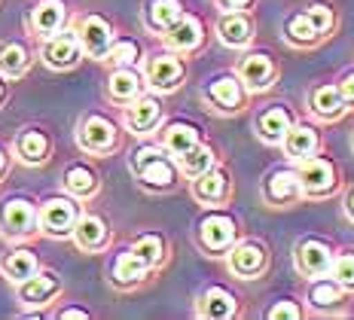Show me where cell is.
<instances>
[{
	"label": "cell",
	"instance_id": "obj_30",
	"mask_svg": "<svg viewBox=\"0 0 354 320\" xmlns=\"http://www.w3.org/2000/svg\"><path fill=\"white\" fill-rule=\"evenodd\" d=\"M49 150H53V144L40 129H25L16 138V156L25 165H43L49 159Z\"/></svg>",
	"mask_w": 354,
	"mask_h": 320
},
{
	"label": "cell",
	"instance_id": "obj_25",
	"mask_svg": "<svg viewBox=\"0 0 354 320\" xmlns=\"http://www.w3.org/2000/svg\"><path fill=\"white\" fill-rule=\"evenodd\" d=\"M150 272L153 269L144 263L141 256H135L131 250H125L113 259V265H110V281H113V287L129 290V287H138L141 281L150 278Z\"/></svg>",
	"mask_w": 354,
	"mask_h": 320
},
{
	"label": "cell",
	"instance_id": "obj_18",
	"mask_svg": "<svg viewBox=\"0 0 354 320\" xmlns=\"http://www.w3.org/2000/svg\"><path fill=\"white\" fill-rule=\"evenodd\" d=\"M193 198L196 202H202V205H223L226 198H230V192H232V180H230V174H226V168H220V165H214L208 168L205 174H198L193 177Z\"/></svg>",
	"mask_w": 354,
	"mask_h": 320
},
{
	"label": "cell",
	"instance_id": "obj_23",
	"mask_svg": "<svg viewBox=\"0 0 354 320\" xmlns=\"http://www.w3.org/2000/svg\"><path fill=\"white\" fill-rule=\"evenodd\" d=\"M308 110H312L321 122H336V119H342L348 113L342 95H339V86H330V83L312 88V95H308Z\"/></svg>",
	"mask_w": 354,
	"mask_h": 320
},
{
	"label": "cell",
	"instance_id": "obj_27",
	"mask_svg": "<svg viewBox=\"0 0 354 320\" xmlns=\"http://www.w3.org/2000/svg\"><path fill=\"white\" fill-rule=\"evenodd\" d=\"M284 40L290 43V46H297V49H315V46H321V43H324V37L318 34L315 21L308 19V12L299 10V12H290V16H287V21H284Z\"/></svg>",
	"mask_w": 354,
	"mask_h": 320
},
{
	"label": "cell",
	"instance_id": "obj_26",
	"mask_svg": "<svg viewBox=\"0 0 354 320\" xmlns=\"http://www.w3.org/2000/svg\"><path fill=\"white\" fill-rule=\"evenodd\" d=\"M62 290V281H58L55 272H40L37 269V274H31L28 281H21L19 284V299L25 305H46L53 296Z\"/></svg>",
	"mask_w": 354,
	"mask_h": 320
},
{
	"label": "cell",
	"instance_id": "obj_1",
	"mask_svg": "<svg viewBox=\"0 0 354 320\" xmlns=\"http://www.w3.org/2000/svg\"><path fill=\"white\" fill-rule=\"evenodd\" d=\"M297 177H299L302 198H330V196H336L339 186H342L339 165L330 159V156H321V153L299 159Z\"/></svg>",
	"mask_w": 354,
	"mask_h": 320
},
{
	"label": "cell",
	"instance_id": "obj_33",
	"mask_svg": "<svg viewBox=\"0 0 354 320\" xmlns=\"http://www.w3.org/2000/svg\"><path fill=\"white\" fill-rule=\"evenodd\" d=\"M183 12H187L183 10V0H150L144 19H147V28H150V31L165 34Z\"/></svg>",
	"mask_w": 354,
	"mask_h": 320
},
{
	"label": "cell",
	"instance_id": "obj_17",
	"mask_svg": "<svg viewBox=\"0 0 354 320\" xmlns=\"http://www.w3.org/2000/svg\"><path fill=\"white\" fill-rule=\"evenodd\" d=\"M162 119V101L156 95H138L135 101L125 104V125L131 135H150Z\"/></svg>",
	"mask_w": 354,
	"mask_h": 320
},
{
	"label": "cell",
	"instance_id": "obj_15",
	"mask_svg": "<svg viewBox=\"0 0 354 320\" xmlns=\"http://www.w3.org/2000/svg\"><path fill=\"white\" fill-rule=\"evenodd\" d=\"M0 226H3L6 238H28L37 229V207L28 198H10L0 207Z\"/></svg>",
	"mask_w": 354,
	"mask_h": 320
},
{
	"label": "cell",
	"instance_id": "obj_32",
	"mask_svg": "<svg viewBox=\"0 0 354 320\" xmlns=\"http://www.w3.org/2000/svg\"><path fill=\"white\" fill-rule=\"evenodd\" d=\"M198 140H202V131H198L193 122H168L165 129H162V147L168 150V156L187 153Z\"/></svg>",
	"mask_w": 354,
	"mask_h": 320
},
{
	"label": "cell",
	"instance_id": "obj_31",
	"mask_svg": "<svg viewBox=\"0 0 354 320\" xmlns=\"http://www.w3.org/2000/svg\"><path fill=\"white\" fill-rule=\"evenodd\" d=\"M177 159V168H180V174H187L189 180L198 174H205L208 168L217 165V150H214L211 144H202L198 140L196 147H189L187 153H180V156H174Z\"/></svg>",
	"mask_w": 354,
	"mask_h": 320
},
{
	"label": "cell",
	"instance_id": "obj_2",
	"mask_svg": "<svg viewBox=\"0 0 354 320\" xmlns=\"http://www.w3.org/2000/svg\"><path fill=\"white\" fill-rule=\"evenodd\" d=\"M131 168H135L138 180H141L147 189H171L180 177V168L177 162L168 159V150L165 147H156V144H147V147H138L135 156H131Z\"/></svg>",
	"mask_w": 354,
	"mask_h": 320
},
{
	"label": "cell",
	"instance_id": "obj_10",
	"mask_svg": "<svg viewBox=\"0 0 354 320\" xmlns=\"http://www.w3.org/2000/svg\"><path fill=\"white\" fill-rule=\"evenodd\" d=\"M80 220V205L71 198H46L37 211V226L53 238H68Z\"/></svg>",
	"mask_w": 354,
	"mask_h": 320
},
{
	"label": "cell",
	"instance_id": "obj_35",
	"mask_svg": "<svg viewBox=\"0 0 354 320\" xmlns=\"http://www.w3.org/2000/svg\"><path fill=\"white\" fill-rule=\"evenodd\" d=\"M40 269V263H37V253L28 250V247H19L12 253H6V259L0 263V272L6 274V278L12 281V284H21V281H28L31 274H37Z\"/></svg>",
	"mask_w": 354,
	"mask_h": 320
},
{
	"label": "cell",
	"instance_id": "obj_41",
	"mask_svg": "<svg viewBox=\"0 0 354 320\" xmlns=\"http://www.w3.org/2000/svg\"><path fill=\"white\" fill-rule=\"evenodd\" d=\"M266 317L269 320H302V308H299V302H293V299H278L266 311Z\"/></svg>",
	"mask_w": 354,
	"mask_h": 320
},
{
	"label": "cell",
	"instance_id": "obj_22",
	"mask_svg": "<svg viewBox=\"0 0 354 320\" xmlns=\"http://www.w3.org/2000/svg\"><path fill=\"white\" fill-rule=\"evenodd\" d=\"M196 311H198V317H208V320H230L239 314V299L226 287H208L198 296Z\"/></svg>",
	"mask_w": 354,
	"mask_h": 320
},
{
	"label": "cell",
	"instance_id": "obj_20",
	"mask_svg": "<svg viewBox=\"0 0 354 320\" xmlns=\"http://www.w3.org/2000/svg\"><path fill=\"white\" fill-rule=\"evenodd\" d=\"M254 19L248 16L245 10L239 12H223V16L217 19V37L223 46L230 49H245L250 46V40H254Z\"/></svg>",
	"mask_w": 354,
	"mask_h": 320
},
{
	"label": "cell",
	"instance_id": "obj_4",
	"mask_svg": "<svg viewBox=\"0 0 354 320\" xmlns=\"http://www.w3.org/2000/svg\"><path fill=\"white\" fill-rule=\"evenodd\" d=\"M205 101H208L217 113L235 116L248 107L250 92L239 79V73H220V77H214L208 83V88H205Z\"/></svg>",
	"mask_w": 354,
	"mask_h": 320
},
{
	"label": "cell",
	"instance_id": "obj_6",
	"mask_svg": "<svg viewBox=\"0 0 354 320\" xmlns=\"http://www.w3.org/2000/svg\"><path fill=\"white\" fill-rule=\"evenodd\" d=\"M226 256H230V272L235 278H260L266 272V265H269V247L260 241V238H241V241H235L230 250H226Z\"/></svg>",
	"mask_w": 354,
	"mask_h": 320
},
{
	"label": "cell",
	"instance_id": "obj_8",
	"mask_svg": "<svg viewBox=\"0 0 354 320\" xmlns=\"http://www.w3.org/2000/svg\"><path fill=\"white\" fill-rule=\"evenodd\" d=\"M144 77H147V86H150L153 92H174V88L183 83V77H187V64H183L180 55L171 49L156 52V55L147 58Z\"/></svg>",
	"mask_w": 354,
	"mask_h": 320
},
{
	"label": "cell",
	"instance_id": "obj_19",
	"mask_svg": "<svg viewBox=\"0 0 354 320\" xmlns=\"http://www.w3.org/2000/svg\"><path fill=\"white\" fill-rule=\"evenodd\" d=\"M202 40H205L202 21H198L196 16H189V12H183V16L165 31V46L171 52H177V55H189V52H196L198 46H202Z\"/></svg>",
	"mask_w": 354,
	"mask_h": 320
},
{
	"label": "cell",
	"instance_id": "obj_29",
	"mask_svg": "<svg viewBox=\"0 0 354 320\" xmlns=\"http://www.w3.org/2000/svg\"><path fill=\"white\" fill-rule=\"evenodd\" d=\"M141 88H144V83H141V77H138V70L116 68L107 79V98L113 104H120V107H125L129 101H135L138 95H141Z\"/></svg>",
	"mask_w": 354,
	"mask_h": 320
},
{
	"label": "cell",
	"instance_id": "obj_7",
	"mask_svg": "<svg viewBox=\"0 0 354 320\" xmlns=\"http://www.w3.org/2000/svg\"><path fill=\"white\" fill-rule=\"evenodd\" d=\"M116 140H120V129L116 122H110L101 113H88L77 129V144L80 150L92 153V156H104L110 150H116Z\"/></svg>",
	"mask_w": 354,
	"mask_h": 320
},
{
	"label": "cell",
	"instance_id": "obj_28",
	"mask_svg": "<svg viewBox=\"0 0 354 320\" xmlns=\"http://www.w3.org/2000/svg\"><path fill=\"white\" fill-rule=\"evenodd\" d=\"M308 305H312L315 311H330V308H336L339 302L345 299V290L336 284L330 274H318V278H308Z\"/></svg>",
	"mask_w": 354,
	"mask_h": 320
},
{
	"label": "cell",
	"instance_id": "obj_34",
	"mask_svg": "<svg viewBox=\"0 0 354 320\" xmlns=\"http://www.w3.org/2000/svg\"><path fill=\"white\" fill-rule=\"evenodd\" d=\"M28 68H31V52H28L25 43H0V73L10 79L25 77Z\"/></svg>",
	"mask_w": 354,
	"mask_h": 320
},
{
	"label": "cell",
	"instance_id": "obj_39",
	"mask_svg": "<svg viewBox=\"0 0 354 320\" xmlns=\"http://www.w3.org/2000/svg\"><path fill=\"white\" fill-rule=\"evenodd\" d=\"M141 58V46H138L135 40H113L110 43V49H107V55H104V62H110L113 68H131V64Z\"/></svg>",
	"mask_w": 354,
	"mask_h": 320
},
{
	"label": "cell",
	"instance_id": "obj_36",
	"mask_svg": "<svg viewBox=\"0 0 354 320\" xmlns=\"http://www.w3.org/2000/svg\"><path fill=\"white\" fill-rule=\"evenodd\" d=\"M64 189L73 198H92L98 192V174L88 165H71L64 171Z\"/></svg>",
	"mask_w": 354,
	"mask_h": 320
},
{
	"label": "cell",
	"instance_id": "obj_24",
	"mask_svg": "<svg viewBox=\"0 0 354 320\" xmlns=\"http://www.w3.org/2000/svg\"><path fill=\"white\" fill-rule=\"evenodd\" d=\"M64 21H68V6L62 0H40L31 10V31L37 37H53L55 31H62Z\"/></svg>",
	"mask_w": 354,
	"mask_h": 320
},
{
	"label": "cell",
	"instance_id": "obj_47",
	"mask_svg": "<svg viewBox=\"0 0 354 320\" xmlns=\"http://www.w3.org/2000/svg\"><path fill=\"white\" fill-rule=\"evenodd\" d=\"M0 101H3V83H0Z\"/></svg>",
	"mask_w": 354,
	"mask_h": 320
},
{
	"label": "cell",
	"instance_id": "obj_45",
	"mask_svg": "<svg viewBox=\"0 0 354 320\" xmlns=\"http://www.w3.org/2000/svg\"><path fill=\"white\" fill-rule=\"evenodd\" d=\"M58 317H64V320H71V317H80V320H86V317H92V314H88L86 308H64V311H62V314H58Z\"/></svg>",
	"mask_w": 354,
	"mask_h": 320
},
{
	"label": "cell",
	"instance_id": "obj_13",
	"mask_svg": "<svg viewBox=\"0 0 354 320\" xmlns=\"http://www.w3.org/2000/svg\"><path fill=\"white\" fill-rule=\"evenodd\" d=\"M293 122H297V113H293L284 101H272V104H266L260 113H257L254 131H257V138H260L263 144H278Z\"/></svg>",
	"mask_w": 354,
	"mask_h": 320
},
{
	"label": "cell",
	"instance_id": "obj_42",
	"mask_svg": "<svg viewBox=\"0 0 354 320\" xmlns=\"http://www.w3.org/2000/svg\"><path fill=\"white\" fill-rule=\"evenodd\" d=\"M339 95H342V101H345V107L354 110V68L351 70H345L342 77H339Z\"/></svg>",
	"mask_w": 354,
	"mask_h": 320
},
{
	"label": "cell",
	"instance_id": "obj_16",
	"mask_svg": "<svg viewBox=\"0 0 354 320\" xmlns=\"http://www.w3.org/2000/svg\"><path fill=\"white\" fill-rule=\"evenodd\" d=\"M278 144H281V150H284L287 159L299 162V159H306V156L321 153V131L315 129V125H308V122H302V119H297V122H293L290 129L284 131V138L278 140Z\"/></svg>",
	"mask_w": 354,
	"mask_h": 320
},
{
	"label": "cell",
	"instance_id": "obj_14",
	"mask_svg": "<svg viewBox=\"0 0 354 320\" xmlns=\"http://www.w3.org/2000/svg\"><path fill=\"white\" fill-rule=\"evenodd\" d=\"M263 198L275 207H287V205L299 202L302 189H299L297 165L293 168H272L269 174H266V183H263Z\"/></svg>",
	"mask_w": 354,
	"mask_h": 320
},
{
	"label": "cell",
	"instance_id": "obj_12",
	"mask_svg": "<svg viewBox=\"0 0 354 320\" xmlns=\"http://www.w3.org/2000/svg\"><path fill=\"white\" fill-rule=\"evenodd\" d=\"M235 73H239V79L245 83L248 92L257 95V92L272 88V83L278 79V64L269 52H248V55L239 62Z\"/></svg>",
	"mask_w": 354,
	"mask_h": 320
},
{
	"label": "cell",
	"instance_id": "obj_9",
	"mask_svg": "<svg viewBox=\"0 0 354 320\" xmlns=\"http://www.w3.org/2000/svg\"><path fill=\"white\" fill-rule=\"evenodd\" d=\"M333 244L324 241V238H299L297 247H293V265L302 278H318V274L330 272V263H333Z\"/></svg>",
	"mask_w": 354,
	"mask_h": 320
},
{
	"label": "cell",
	"instance_id": "obj_48",
	"mask_svg": "<svg viewBox=\"0 0 354 320\" xmlns=\"http://www.w3.org/2000/svg\"><path fill=\"white\" fill-rule=\"evenodd\" d=\"M351 144H354V138H351Z\"/></svg>",
	"mask_w": 354,
	"mask_h": 320
},
{
	"label": "cell",
	"instance_id": "obj_11",
	"mask_svg": "<svg viewBox=\"0 0 354 320\" xmlns=\"http://www.w3.org/2000/svg\"><path fill=\"white\" fill-rule=\"evenodd\" d=\"M73 31H77V40H80V46H83V55L104 62L110 43H113V25H110L104 16L88 12V16H83L73 25Z\"/></svg>",
	"mask_w": 354,
	"mask_h": 320
},
{
	"label": "cell",
	"instance_id": "obj_43",
	"mask_svg": "<svg viewBox=\"0 0 354 320\" xmlns=\"http://www.w3.org/2000/svg\"><path fill=\"white\" fill-rule=\"evenodd\" d=\"M254 0H217V6L223 12H239V10H248Z\"/></svg>",
	"mask_w": 354,
	"mask_h": 320
},
{
	"label": "cell",
	"instance_id": "obj_21",
	"mask_svg": "<svg viewBox=\"0 0 354 320\" xmlns=\"http://www.w3.org/2000/svg\"><path fill=\"white\" fill-rule=\"evenodd\" d=\"M71 235H73V241H77V247L86 250V253L104 250L107 241H110L107 223L101 217H95V214H80V220H77V226H73Z\"/></svg>",
	"mask_w": 354,
	"mask_h": 320
},
{
	"label": "cell",
	"instance_id": "obj_40",
	"mask_svg": "<svg viewBox=\"0 0 354 320\" xmlns=\"http://www.w3.org/2000/svg\"><path fill=\"white\" fill-rule=\"evenodd\" d=\"M306 12H308V19L315 21V28H318V34L324 37V40H330L336 31V10L330 3H324V0H318V3H312V6H306Z\"/></svg>",
	"mask_w": 354,
	"mask_h": 320
},
{
	"label": "cell",
	"instance_id": "obj_5",
	"mask_svg": "<svg viewBox=\"0 0 354 320\" xmlns=\"http://www.w3.org/2000/svg\"><path fill=\"white\" fill-rule=\"evenodd\" d=\"M40 58L46 68L53 70H71L80 64L83 58V46L77 40V31L73 28H62L53 37H43V46H40Z\"/></svg>",
	"mask_w": 354,
	"mask_h": 320
},
{
	"label": "cell",
	"instance_id": "obj_38",
	"mask_svg": "<svg viewBox=\"0 0 354 320\" xmlns=\"http://www.w3.org/2000/svg\"><path fill=\"white\" fill-rule=\"evenodd\" d=\"M330 278L336 281L345 293H354V247L333 253V263H330Z\"/></svg>",
	"mask_w": 354,
	"mask_h": 320
},
{
	"label": "cell",
	"instance_id": "obj_37",
	"mask_svg": "<svg viewBox=\"0 0 354 320\" xmlns=\"http://www.w3.org/2000/svg\"><path fill=\"white\" fill-rule=\"evenodd\" d=\"M135 256H141L150 269H159L162 263H165V256H168V250H165V238L162 235H156V232H147V235H141L135 244L129 247Z\"/></svg>",
	"mask_w": 354,
	"mask_h": 320
},
{
	"label": "cell",
	"instance_id": "obj_3",
	"mask_svg": "<svg viewBox=\"0 0 354 320\" xmlns=\"http://www.w3.org/2000/svg\"><path fill=\"white\" fill-rule=\"evenodd\" d=\"M196 241L208 256H223V253L239 241V223H235L232 214H223V211L205 214V217L198 220Z\"/></svg>",
	"mask_w": 354,
	"mask_h": 320
},
{
	"label": "cell",
	"instance_id": "obj_44",
	"mask_svg": "<svg viewBox=\"0 0 354 320\" xmlns=\"http://www.w3.org/2000/svg\"><path fill=\"white\" fill-rule=\"evenodd\" d=\"M342 211H345V217L354 223V186H348V189H345V196H342Z\"/></svg>",
	"mask_w": 354,
	"mask_h": 320
},
{
	"label": "cell",
	"instance_id": "obj_46",
	"mask_svg": "<svg viewBox=\"0 0 354 320\" xmlns=\"http://www.w3.org/2000/svg\"><path fill=\"white\" fill-rule=\"evenodd\" d=\"M3 168H6V153L0 150V174H3Z\"/></svg>",
	"mask_w": 354,
	"mask_h": 320
}]
</instances>
